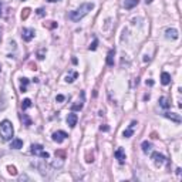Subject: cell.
Wrapping results in <instances>:
<instances>
[{"label":"cell","mask_w":182,"mask_h":182,"mask_svg":"<svg viewBox=\"0 0 182 182\" xmlns=\"http://www.w3.org/2000/svg\"><path fill=\"white\" fill-rule=\"evenodd\" d=\"M92 9H94V3H83L78 9H76V10H73V12L68 13V19L71 20V21H80L84 16H87V14L90 13Z\"/></svg>","instance_id":"1"},{"label":"cell","mask_w":182,"mask_h":182,"mask_svg":"<svg viewBox=\"0 0 182 182\" xmlns=\"http://www.w3.org/2000/svg\"><path fill=\"white\" fill-rule=\"evenodd\" d=\"M13 134H14L13 124L10 123L9 120H3L0 123V136H1V139L3 141H10Z\"/></svg>","instance_id":"2"},{"label":"cell","mask_w":182,"mask_h":182,"mask_svg":"<svg viewBox=\"0 0 182 182\" xmlns=\"http://www.w3.org/2000/svg\"><path fill=\"white\" fill-rule=\"evenodd\" d=\"M30 152L34 154V155L41 156V158H44V159H48V158H50V154H48L47 151L43 150V147H41L40 144H33L32 148H30Z\"/></svg>","instance_id":"3"},{"label":"cell","mask_w":182,"mask_h":182,"mask_svg":"<svg viewBox=\"0 0 182 182\" xmlns=\"http://www.w3.org/2000/svg\"><path fill=\"white\" fill-rule=\"evenodd\" d=\"M34 36H36V32H34L33 29H23V30H21V39L24 40V41L33 40Z\"/></svg>","instance_id":"4"},{"label":"cell","mask_w":182,"mask_h":182,"mask_svg":"<svg viewBox=\"0 0 182 182\" xmlns=\"http://www.w3.org/2000/svg\"><path fill=\"white\" fill-rule=\"evenodd\" d=\"M67 136H68L67 135V132H64V131H57V132L53 134V141H56L57 144H61Z\"/></svg>","instance_id":"5"},{"label":"cell","mask_w":182,"mask_h":182,"mask_svg":"<svg viewBox=\"0 0 182 182\" xmlns=\"http://www.w3.org/2000/svg\"><path fill=\"white\" fill-rule=\"evenodd\" d=\"M114 155H115V158L118 159V162H120V164H124V162H125V159H127L125 152H124L123 148H117V150H115V152H114Z\"/></svg>","instance_id":"6"},{"label":"cell","mask_w":182,"mask_h":182,"mask_svg":"<svg viewBox=\"0 0 182 182\" xmlns=\"http://www.w3.org/2000/svg\"><path fill=\"white\" fill-rule=\"evenodd\" d=\"M77 121H78L77 114H74V112H70V114L67 115V124H68V125H70L71 128L77 125Z\"/></svg>","instance_id":"7"},{"label":"cell","mask_w":182,"mask_h":182,"mask_svg":"<svg viewBox=\"0 0 182 182\" xmlns=\"http://www.w3.org/2000/svg\"><path fill=\"white\" fill-rule=\"evenodd\" d=\"M152 159L155 161L156 165H162V164L167 161V158H165L162 154H159V152H154V154H152Z\"/></svg>","instance_id":"8"},{"label":"cell","mask_w":182,"mask_h":182,"mask_svg":"<svg viewBox=\"0 0 182 182\" xmlns=\"http://www.w3.org/2000/svg\"><path fill=\"white\" fill-rule=\"evenodd\" d=\"M135 125H138V124H136V121H132V123L130 124L128 130H125V131L123 132L124 138H130V136H132V134H134V128H135Z\"/></svg>","instance_id":"9"},{"label":"cell","mask_w":182,"mask_h":182,"mask_svg":"<svg viewBox=\"0 0 182 182\" xmlns=\"http://www.w3.org/2000/svg\"><path fill=\"white\" fill-rule=\"evenodd\" d=\"M164 117L165 118H168V120H171V121H174V123H176V124H181V117L178 115V114H174V112H165L164 114Z\"/></svg>","instance_id":"10"},{"label":"cell","mask_w":182,"mask_h":182,"mask_svg":"<svg viewBox=\"0 0 182 182\" xmlns=\"http://www.w3.org/2000/svg\"><path fill=\"white\" fill-rule=\"evenodd\" d=\"M10 148L12 150H20V148H23V139H20V138H14L12 144H10Z\"/></svg>","instance_id":"11"},{"label":"cell","mask_w":182,"mask_h":182,"mask_svg":"<svg viewBox=\"0 0 182 182\" xmlns=\"http://www.w3.org/2000/svg\"><path fill=\"white\" fill-rule=\"evenodd\" d=\"M165 36H167V39L176 40V39H178V32H176L175 29H168V30L165 32Z\"/></svg>","instance_id":"12"},{"label":"cell","mask_w":182,"mask_h":182,"mask_svg":"<svg viewBox=\"0 0 182 182\" xmlns=\"http://www.w3.org/2000/svg\"><path fill=\"white\" fill-rule=\"evenodd\" d=\"M138 3H139V0H125V1H124V7H125L127 10H130L132 7H135Z\"/></svg>","instance_id":"13"},{"label":"cell","mask_w":182,"mask_h":182,"mask_svg":"<svg viewBox=\"0 0 182 182\" xmlns=\"http://www.w3.org/2000/svg\"><path fill=\"white\" fill-rule=\"evenodd\" d=\"M161 83H162L164 85H168L169 83H171V74L164 71L162 74H161Z\"/></svg>","instance_id":"14"},{"label":"cell","mask_w":182,"mask_h":182,"mask_svg":"<svg viewBox=\"0 0 182 182\" xmlns=\"http://www.w3.org/2000/svg\"><path fill=\"white\" fill-rule=\"evenodd\" d=\"M159 107H162V108H169V107H171V103H169L168 98H165V97L159 98Z\"/></svg>","instance_id":"15"},{"label":"cell","mask_w":182,"mask_h":182,"mask_svg":"<svg viewBox=\"0 0 182 182\" xmlns=\"http://www.w3.org/2000/svg\"><path fill=\"white\" fill-rule=\"evenodd\" d=\"M114 54H115V50H110L108 56H107V64L108 65H114Z\"/></svg>","instance_id":"16"},{"label":"cell","mask_w":182,"mask_h":182,"mask_svg":"<svg viewBox=\"0 0 182 182\" xmlns=\"http://www.w3.org/2000/svg\"><path fill=\"white\" fill-rule=\"evenodd\" d=\"M141 147H142V151L145 152V154H148L151 151V148H152V144L148 142V141H144L142 144H141Z\"/></svg>","instance_id":"17"},{"label":"cell","mask_w":182,"mask_h":182,"mask_svg":"<svg viewBox=\"0 0 182 182\" xmlns=\"http://www.w3.org/2000/svg\"><path fill=\"white\" fill-rule=\"evenodd\" d=\"M21 121H23V123H24V125H26V127H30V125H32V120H30V118L27 117V114H21Z\"/></svg>","instance_id":"18"},{"label":"cell","mask_w":182,"mask_h":182,"mask_svg":"<svg viewBox=\"0 0 182 182\" xmlns=\"http://www.w3.org/2000/svg\"><path fill=\"white\" fill-rule=\"evenodd\" d=\"M30 107H32V100H30V98L23 100V103H21V108H23V110H27V108H30Z\"/></svg>","instance_id":"19"},{"label":"cell","mask_w":182,"mask_h":182,"mask_svg":"<svg viewBox=\"0 0 182 182\" xmlns=\"http://www.w3.org/2000/svg\"><path fill=\"white\" fill-rule=\"evenodd\" d=\"M29 84V80H27V78H21V85H20V91H21V92H26L27 91V88H26V85Z\"/></svg>","instance_id":"20"},{"label":"cell","mask_w":182,"mask_h":182,"mask_svg":"<svg viewBox=\"0 0 182 182\" xmlns=\"http://www.w3.org/2000/svg\"><path fill=\"white\" fill-rule=\"evenodd\" d=\"M77 77H78V73H73L71 76H67V77H65V81H67V83H73L74 78H77Z\"/></svg>","instance_id":"21"},{"label":"cell","mask_w":182,"mask_h":182,"mask_svg":"<svg viewBox=\"0 0 182 182\" xmlns=\"http://www.w3.org/2000/svg\"><path fill=\"white\" fill-rule=\"evenodd\" d=\"M7 171H9L10 175H17V169H16V167H13V165H9V167H7Z\"/></svg>","instance_id":"22"},{"label":"cell","mask_w":182,"mask_h":182,"mask_svg":"<svg viewBox=\"0 0 182 182\" xmlns=\"http://www.w3.org/2000/svg\"><path fill=\"white\" fill-rule=\"evenodd\" d=\"M44 27L54 29V27H57V23H56V21H47V23H44Z\"/></svg>","instance_id":"23"},{"label":"cell","mask_w":182,"mask_h":182,"mask_svg":"<svg viewBox=\"0 0 182 182\" xmlns=\"http://www.w3.org/2000/svg\"><path fill=\"white\" fill-rule=\"evenodd\" d=\"M29 14H30V9H24V10H23V13H21V19L26 20L27 17H29Z\"/></svg>","instance_id":"24"},{"label":"cell","mask_w":182,"mask_h":182,"mask_svg":"<svg viewBox=\"0 0 182 182\" xmlns=\"http://www.w3.org/2000/svg\"><path fill=\"white\" fill-rule=\"evenodd\" d=\"M63 159H60V161H54V162H53V167H54V168H61V167H63Z\"/></svg>","instance_id":"25"},{"label":"cell","mask_w":182,"mask_h":182,"mask_svg":"<svg viewBox=\"0 0 182 182\" xmlns=\"http://www.w3.org/2000/svg\"><path fill=\"white\" fill-rule=\"evenodd\" d=\"M81 108H83V103H80V104H74L71 107L73 111H78V110H81Z\"/></svg>","instance_id":"26"},{"label":"cell","mask_w":182,"mask_h":182,"mask_svg":"<svg viewBox=\"0 0 182 182\" xmlns=\"http://www.w3.org/2000/svg\"><path fill=\"white\" fill-rule=\"evenodd\" d=\"M97 44H98V40L95 39L94 41H92V44L90 46V50H95V48H97Z\"/></svg>","instance_id":"27"},{"label":"cell","mask_w":182,"mask_h":182,"mask_svg":"<svg viewBox=\"0 0 182 182\" xmlns=\"http://www.w3.org/2000/svg\"><path fill=\"white\" fill-rule=\"evenodd\" d=\"M56 101H57V103H63V101H64V95L59 94V95L56 97Z\"/></svg>","instance_id":"28"},{"label":"cell","mask_w":182,"mask_h":182,"mask_svg":"<svg viewBox=\"0 0 182 182\" xmlns=\"http://www.w3.org/2000/svg\"><path fill=\"white\" fill-rule=\"evenodd\" d=\"M36 12H37V14H39V16H44V10H43V9H37Z\"/></svg>","instance_id":"29"},{"label":"cell","mask_w":182,"mask_h":182,"mask_svg":"<svg viewBox=\"0 0 182 182\" xmlns=\"http://www.w3.org/2000/svg\"><path fill=\"white\" fill-rule=\"evenodd\" d=\"M100 130L101 131H108L110 130V127H107V125H101V127H100Z\"/></svg>","instance_id":"30"},{"label":"cell","mask_w":182,"mask_h":182,"mask_svg":"<svg viewBox=\"0 0 182 182\" xmlns=\"http://www.w3.org/2000/svg\"><path fill=\"white\" fill-rule=\"evenodd\" d=\"M37 56H39V59H40V60H43V59H44V51H40L39 54H37Z\"/></svg>","instance_id":"31"},{"label":"cell","mask_w":182,"mask_h":182,"mask_svg":"<svg viewBox=\"0 0 182 182\" xmlns=\"http://www.w3.org/2000/svg\"><path fill=\"white\" fill-rule=\"evenodd\" d=\"M147 85H154V81L152 80H147Z\"/></svg>","instance_id":"32"},{"label":"cell","mask_w":182,"mask_h":182,"mask_svg":"<svg viewBox=\"0 0 182 182\" xmlns=\"http://www.w3.org/2000/svg\"><path fill=\"white\" fill-rule=\"evenodd\" d=\"M47 1H50V3H54V1H60V0H47Z\"/></svg>","instance_id":"33"},{"label":"cell","mask_w":182,"mask_h":182,"mask_svg":"<svg viewBox=\"0 0 182 182\" xmlns=\"http://www.w3.org/2000/svg\"><path fill=\"white\" fill-rule=\"evenodd\" d=\"M0 16H1V1H0Z\"/></svg>","instance_id":"34"}]
</instances>
